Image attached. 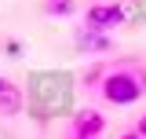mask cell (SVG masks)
<instances>
[{"label": "cell", "mask_w": 146, "mask_h": 139, "mask_svg": "<svg viewBox=\"0 0 146 139\" xmlns=\"http://www.w3.org/2000/svg\"><path fill=\"white\" fill-rule=\"evenodd\" d=\"M102 99L113 106H131L146 95V70L135 66H121V70H110L102 73Z\"/></svg>", "instance_id": "cell-1"}, {"label": "cell", "mask_w": 146, "mask_h": 139, "mask_svg": "<svg viewBox=\"0 0 146 139\" xmlns=\"http://www.w3.org/2000/svg\"><path fill=\"white\" fill-rule=\"evenodd\" d=\"M124 18H128V11H124V4H117V0H95V4H88V11H84V22H88L91 29H99V33H110Z\"/></svg>", "instance_id": "cell-2"}, {"label": "cell", "mask_w": 146, "mask_h": 139, "mask_svg": "<svg viewBox=\"0 0 146 139\" xmlns=\"http://www.w3.org/2000/svg\"><path fill=\"white\" fill-rule=\"evenodd\" d=\"M106 132V117L99 114V110H91V106H84V110H77L70 121V136L66 139H99Z\"/></svg>", "instance_id": "cell-3"}, {"label": "cell", "mask_w": 146, "mask_h": 139, "mask_svg": "<svg viewBox=\"0 0 146 139\" xmlns=\"http://www.w3.org/2000/svg\"><path fill=\"white\" fill-rule=\"evenodd\" d=\"M73 44H77L84 55H102V51H110V48H113L110 33H99V29H91V26L77 29V33H73Z\"/></svg>", "instance_id": "cell-4"}, {"label": "cell", "mask_w": 146, "mask_h": 139, "mask_svg": "<svg viewBox=\"0 0 146 139\" xmlns=\"http://www.w3.org/2000/svg\"><path fill=\"white\" fill-rule=\"evenodd\" d=\"M22 106H26L22 88H18L15 81H7V77H0V117H18Z\"/></svg>", "instance_id": "cell-5"}, {"label": "cell", "mask_w": 146, "mask_h": 139, "mask_svg": "<svg viewBox=\"0 0 146 139\" xmlns=\"http://www.w3.org/2000/svg\"><path fill=\"white\" fill-rule=\"evenodd\" d=\"M44 11L55 15V18H66V15L77 11V0H44Z\"/></svg>", "instance_id": "cell-6"}, {"label": "cell", "mask_w": 146, "mask_h": 139, "mask_svg": "<svg viewBox=\"0 0 146 139\" xmlns=\"http://www.w3.org/2000/svg\"><path fill=\"white\" fill-rule=\"evenodd\" d=\"M4 51H7V55H18V51H22V44H18V40H7V44H4Z\"/></svg>", "instance_id": "cell-7"}, {"label": "cell", "mask_w": 146, "mask_h": 139, "mask_svg": "<svg viewBox=\"0 0 146 139\" xmlns=\"http://www.w3.org/2000/svg\"><path fill=\"white\" fill-rule=\"evenodd\" d=\"M135 132H139V136L146 139V114H143V117H139V128H135Z\"/></svg>", "instance_id": "cell-8"}, {"label": "cell", "mask_w": 146, "mask_h": 139, "mask_svg": "<svg viewBox=\"0 0 146 139\" xmlns=\"http://www.w3.org/2000/svg\"><path fill=\"white\" fill-rule=\"evenodd\" d=\"M121 139H143V136H139V132H124Z\"/></svg>", "instance_id": "cell-9"}]
</instances>
